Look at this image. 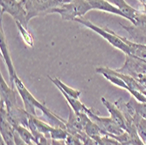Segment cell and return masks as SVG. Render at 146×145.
I'll use <instances>...</instances> for the list:
<instances>
[{
  "label": "cell",
  "mask_w": 146,
  "mask_h": 145,
  "mask_svg": "<svg viewBox=\"0 0 146 145\" xmlns=\"http://www.w3.org/2000/svg\"><path fill=\"white\" fill-rule=\"evenodd\" d=\"M13 81H14V85H15L17 91L19 92V94L20 95L23 100L25 110L26 112L30 115L36 116L35 109H40L43 115H45V116L47 118V120L50 122V124L52 127H58V128H62L66 129V122L63 119H61V118H60L59 116H57L55 114L52 113L50 109H48L45 106V104L40 103L38 101H37L34 98V96L28 91V89L25 87V86L24 85V83L22 82V81L19 78L17 74L15 75Z\"/></svg>",
  "instance_id": "1"
},
{
  "label": "cell",
  "mask_w": 146,
  "mask_h": 145,
  "mask_svg": "<svg viewBox=\"0 0 146 145\" xmlns=\"http://www.w3.org/2000/svg\"><path fill=\"white\" fill-rule=\"evenodd\" d=\"M90 10H93L88 0H73L60 6L52 8L50 13H58L63 20H75L78 18H82Z\"/></svg>",
  "instance_id": "2"
},
{
  "label": "cell",
  "mask_w": 146,
  "mask_h": 145,
  "mask_svg": "<svg viewBox=\"0 0 146 145\" xmlns=\"http://www.w3.org/2000/svg\"><path fill=\"white\" fill-rule=\"evenodd\" d=\"M74 21L86 26V27L91 29L92 31H94L95 32H96L97 34L102 36L104 39H106V40H107L110 45H112L114 47L121 50L123 52H124L125 55H130V52H131L130 47L126 42H124L121 38V36L117 35L116 33L113 32L112 31H110L109 29H102V28L99 27V26L94 24L92 22H90L89 20H88L87 19H85L83 17L78 18Z\"/></svg>",
  "instance_id": "3"
},
{
  "label": "cell",
  "mask_w": 146,
  "mask_h": 145,
  "mask_svg": "<svg viewBox=\"0 0 146 145\" xmlns=\"http://www.w3.org/2000/svg\"><path fill=\"white\" fill-rule=\"evenodd\" d=\"M73 0H22V3L27 12L28 22L37 17L48 14L50 10L67 4Z\"/></svg>",
  "instance_id": "4"
},
{
  "label": "cell",
  "mask_w": 146,
  "mask_h": 145,
  "mask_svg": "<svg viewBox=\"0 0 146 145\" xmlns=\"http://www.w3.org/2000/svg\"><path fill=\"white\" fill-rule=\"evenodd\" d=\"M1 5V17L5 13L10 14L15 22L21 23L24 26L27 27V12L23 3L19 0H0Z\"/></svg>",
  "instance_id": "5"
},
{
  "label": "cell",
  "mask_w": 146,
  "mask_h": 145,
  "mask_svg": "<svg viewBox=\"0 0 146 145\" xmlns=\"http://www.w3.org/2000/svg\"><path fill=\"white\" fill-rule=\"evenodd\" d=\"M120 25L125 29L130 38L131 41L137 44L146 45V14L143 11H139L137 16L135 19V23L133 25Z\"/></svg>",
  "instance_id": "6"
},
{
  "label": "cell",
  "mask_w": 146,
  "mask_h": 145,
  "mask_svg": "<svg viewBox=\"0 0 146 145\" xmlns=\"http://www.w3.org/2000/svg\"><path fill=\"white\" fill-rule=\"evenodd\" d=\"M85 113L90 118V120L94 122L103 132L104 136H120L125 132L122 128L119 127L110 117H101L94 113L92 109L87 108Z\"/></svg>",
  "instance_id": "7"
},
{
  "label": "cell",
  "mask_w": 146,
  "mask_h": 145,
  "mask_svg": "<svg viewBox=\"0 0 146 145\" xmlns=\"http://www.w3.org/2000/svg\"><path fill=\"white\" fill-rule=\"evenodd\" d=\"M116 71L133 78H137L139 75L146 76V62L132 55H126L123 67Z\"/></svg>",
  "instance_id": "8"
},
{
  "label": "cell",
  "mask_w": 146,
  "mask_h": 145,
  "mask_svg": "<svg viewBox=\"0 0 146 145\" xmlns=\"http://www.w3.org/2000/svg\"><path fill=\"white\" fill-rule=\"evenodd\" d=\"M0 50H1V54L2 57L7 66V69L9 72V75H10V80H11V86L15 87L14 85V77L17 74L15 68H14V66H13L12 60L11 59V55H10V52H9V49H8V46H7V42H6V38L5 35V32L3 29V25L1 24V32H0Z\"/></svg>",
  "instance_id": "9"
},
{
  "label": "cell",
  "mask_w": 146,
  "mask_h": 145,
  "mask_svg": "<svg viewBox=\"0 0 146 145\" xmlns=\"http://www.w3.org/2000/svg\"><path fill=\"white\" fill-rule=\"evenodd\" d=\"M16 87H9L2 75H0V90H1V101L5 104L6 109L17 107Z\"/></svg>",
  "instance_id": "10"
},
{
  "label": "cell",
  "mask_w": 146,
  "mask_h": 145,
  "mask_svg": "<svg viewBox=\"0 0 146 145\" xmlns=\"http://www.w3.org/2000/svg\"><path fill=\"white\" fill-rule=\"evenodd\" d=\"M102 102L104 106L106 107L110 114V118L119 126L122 128L123 130H127V120L123 115V113L121 111V109H119L115 104L109 101L108 100H106L104 97H102Z\"/></svg>",
  "instance_id": "11"
},
{
  "label": "cell",
  "mask_w": 146,
  "mask_h": 145,
  "mask_svg": "<svg viewBox=\"0 0 146 145\" xmlns=\"http://www.w3.org/2000/svg\"><path fill=\"white\" fill-rule=\"evenodd\" d=\"M112 5H114L115 7H117L119 10L122 11V13L124 15L125 19H127L131 24L135 23V19L137 16L140 11L133 8L130 6L125 0H107Z\"/></svg>",
  "instance_id": "12"
},
{
  "label": "cell",
  "mask_w": 146,
  "mask_h": 145,
  "mask_svg": "<svg viewBox=\"0 0 146 145\" xmlns=\"http://www.w3.org/2000/svg\"><path fill=\"white\" fill-rule=\"evenodd\" d=\"M88 2L89 3L93 10L106 11V12L112 13V14H115L117 16H121L125 19L122 11L117 7H115L114 5L107 1V0H88Z\"/></svg>",
  "instance_id": "13"
},
{
  "label": "cell",
  "mask_w": 146,
  "mask_h": 145,
  "mask_svg": "<svg viewBox=\"0 0 146 145\" xmlns=\"http://www.w3.org/2000/svg\"><path fill=\"white\" fill-rule=\"evenodd\" d=\"M48 77L51 80V81L58 87L59 90H62V91L65 92L66 94H68V95H70V96H72V97H74L75 99H79L80 95H81V91L69 87L68 86H67L65 83H63L60 80V79H58V78H51L50 76H48Z\"/></svg>",
  "instance_id": "14"
},
{
  "label": "cell",
  "mask_w": 146,
  "mask_h": 145,
  "mask_svg": "<svg viewBox=\"0 0 146 145\" xmlns=\"http://www.w3.org/2000/svg\"><path fill=\"white\" fill-rule=\"evenodd\" d=\"M31 117H32V120L38 132L44 135L47 139L50 138V132L52 128V126L51 124H48L46 122H44L43 121H40L39 119H38L35 115H31Z\"/></svg>",
  "instance_id": "15"
},
{
  "label": "cell",
  "mask_w": 146,
  "mask_h": 145,
  "mask_svg": "<svg viewBox=\"0 0 146 145\" xmlns=\"http://www.w3.org/2000/svg\"><path fill=\"white\" fill-rule=\"evenodd\" d=\"M15 23L17 24V27L19 31V33L23 38L24 42L28 46L33 47V37L32 33L28 31L27 27L24 26L21 23H19V22H15Z\"/></svg>",
  "instance_id": "16"
},
{
  "label": "cell",
  "mask_w": 146,
  "mask_h": 145,
  "mask_svg": "<svg viewBox=\"0 0 146 145\" xmlns=\"http://www.w3.org/2000/svg\"><path fill=\"white\" fill-rule=\"evenodd\" d=\"M68 136V132L65 128H58V127H52L51 132H50V139L52 140H60L65 141L66 138Z\"/></svg>",
  "instance_id": "17"
},
{
  "label": "cell",
  "mask_w": 146,
  "mask_h": 145,
  "mask_svg": "<svg viewBox=\"0 0 146 145\" xmlns=\"http://www.w3.org/2000/svg\"><path fill=\"white\" fill-rule=\"evenodd\" d=\"M66 145H84L82 140L78 136L68 134V137L65 140Z\"/></svg>",
  "instance_id": "18"
},
{
  "label": "cell",
  "mask_w": 146,
  "mask_h": 145,
  "mask_svg": "<svg viewBox=\"0 0 146 145\" xmlns=\"http://www.w3.org/2000/svg\"><path fill=\"white\" fill-rule=\"evenodd\" d=\"M49 145H66L65 141H60V140H52L51 139V142H48Z\"/></svg>",
  "instance_id": "19"
},
{
  "label": "cell",
  "mask_w": 146,
  "mask_h": 145,
  "mask_svg": "<svg viewBox=\"0 0 146 145\" xmlns=\"http://www.w3.org/2000/svg\"><path fill=\"white\" fill-rule=\"evenodd\" d=\"M138 1H139L143 5H146V0H138Z\"/></svg>",
  "instance_id": "20"
},
{
  "label": "cell",
  "mask_w": 146,
  "mask_h": 145,
  "mask_svg": "<svg viewBox=\"0 0 146 145\" xmlns=\"http://www.w3.org/2000/svg\"><path fill=\"white\" fill-rule=\"evenodd\" d=\"M143 13H145V14H146V5H143Z\"/></svg>",
  "instance_id": "21"
},
{
  "label": "cell",
  "mask_w": 146,
  "mask_h": 145,
  "mask_svg": "<svg viewBox=\"0 0 146 145\" xmlns=\"http://www.w3.org/2000/svg\"><path fill=\"white\" fill-rule=\"evenodd\" d=\"M0 145H6L5 143V142L1 139V142H0Z\"/></svg>",
  "instance_id": "22"
},
{
  "label": "cell",
  "mask_w": 146,
  "mask_h": 145,
  "mask_svg": "<svg viewBox=\"0 0 146 145\" xmlns=\"http://www.w3.org/2000/svg\"><path fill=\"white\" fill-rule=\"evenodd\" d=\"M117 145H123V144H122V143H120V142H119V143H118Z\"/></svg>",
  "instance_id": "23"
},
{
  "label": "cell",
  "mask_w": 146,
  "mask_h": 145,
  "mask_svg": "<svg viewBox=\"0 0 146 145\" xmlns=\"http://www.w3.org/2000/svg\"><path fill=\"white\" fill-rule=\"evenodd\" d=\"M19 1H22V0H19Z\"/></svg>",
  "instance_id": "24"
}]
</instances>
